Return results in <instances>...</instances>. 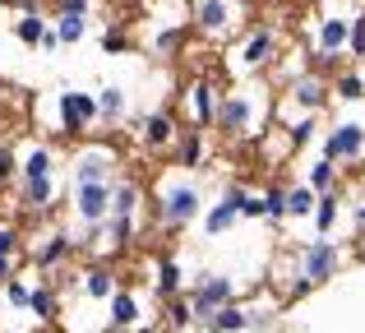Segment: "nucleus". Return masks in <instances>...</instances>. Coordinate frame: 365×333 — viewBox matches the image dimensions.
<instances>
[{"label":"nucleus","mask_w":365,"mask_h":333,"mask_svg":"<svg viewBox=\"0 0 365 333\" xmlns=\"http://www.w3.org/2000/svg\"><path fill=\"white\" fill-rule=\"evenodd\" d=\"M208 208L204 199V185H199L195 176H185V171H176V176H162L158 185H153V222H158V232H185L190 222H199Z\"/></svg>","instance_id":"obj_1"},{"label":"nucleus","mask_w":365,"mask_h":333,"mask_svg":"<svg viewBox=\"0 0 365 333\" xmlns=\"http://www.w3.org/2000/svg\"><path fill=\"white\" fill-rule=\"evenodd\" d=\"M342 264H347L342 241H333V236H310V241H301V250H296V273L287 278V297H305V292L333 282L342 273Z\"/></svg>","instance_id":"obj_2"},{"label":"nucleus","mask_w":365,"mask_h":333,"mask_svg":"<svg viewBox=\"0 0 365 333\" xmlns=\"http://www.w3.org/2000/svg\"><path fill=\"white\" fill-rule=\"evenodd\" d=\"M190 28L208 42H222L245 28V0H190Z\"/></svg>","instance_id":"obj_3"},{"label":"nucleus","mask_w":365,"mask_h":333,"mask_svg":"<svg viewBox=\"0 0 365 333\" xmlns=\"http://www.w3.org/2000/svg\"><path fill=\"white\" fill-rule=\"evenodd\" d=\"M264 116H268V107L259 102V93H255V88H227V93H222V102H217V121H213V130H222L227 139H241V135H250V130H255Z\"/></svg>","instance_id":"obj_4"},{"label":"nucleus","mask_w":365,"mask_h":333,"mask_svg":"<svg viewBox=\"0 0 365 333\" xmlns=\"http://www.w3.org/2000/svg\"><path fill=\"white\" fill-rule=\"evenodd\" d=\"M185 297H190V310H195V329H208L217 310L236 301V278L232 273H199V278H190Z\"/></svg>","instance_id":"obj_5"},{"label":"nucleus","mask_w":365,"mask_h":333,"mask_svg":"<svg viewBox=\"0 0 365 333\" xmlns=\"http://www.w3.org/2000/svg\"><path fill=\"white\" fill-rule=\"evenodd\" d=\"M319 158H329L333 167H356L365 158V121L356 116H342L324 130V144H319Z\"/></svg>","instance_id":"obj_6"},{"label":"nucleus","mask_w":365,"mask_h":333,"mask_svg":"<svg viewBox=\"0 0 365 333\" xmlns=\"http://www.w3.org/2000/svg\"><path fill=\"white\" fill-rule=\"evenodd\" d=\"M98 125V93L88 88H65L56 93V130L65 139H79Z\"/></svg>","instance_id":"obj_7"},{"label":"nucleus","mask_w":365,"mask_h":333,"mask_svg":"<svg viewBox=\"0 0 365 333\" xmlns=\"http://www.w3.org/2000/svg\"><path fill=\"white\" fill-rule=\"evenodd\" d=\"M329 102H333V83L324 79L319 70H301V74H292V83H287L282 116L287 111H296V116H319Z\"/></svg>","instance_id":"obj_8"},{"label":"nucleus","mask_w":365,"mask_h":333,"mask_svg":"<svg viewBox=\"0 0 365 333\" xmlns=\"http://www.w3.org/2000/svg\"><path fill=\"white\" fill-rule=\"evenodd\" d=\"M120 176V158L111 144H83L74 153V167H70V185H111Z\"/></svg>","instance_id":"obj_9"},{"label":"nucleus","mask_w":365,"mask_h":333,"mask_svg":"<svg viewBox=\"0 0 365 333\" xmlns=\"http://www.w3.org/2000/svg\"><path fill=\"white\" fill-rule=\"evenodd\" d=\"M245 195H250V190L241 185V180H227V185H222V195H217L213 204L204 208V217H199V227H204V236H208V241H217V236H227V232H232L236 222H241Z\"/></svg>","instance_id":"obj_10"},{"label":"nucleus","mask_w":365,"mask_h":333,"mask_svg":"<svg viewBox=\"0 0 365 333\" xmlns=\"http://www.w3.org/2000/svg\"><path fill=\"white\" fill-rule=\"evenodd\" d=\"M347 37H351V14H324L314 24V65L310 70H333L338 56H347Z\"/></svg>","instance_id":"obj_11"},{"label":"nucleus","mask_w":365,"mask_h":333,"mask_svg":"<svg viewBox=\"0 0 365 333\" xmlns=\"http://www.w3.org/2000/svg\"><path fill=\"white\" fill-rule=\"evenodd\" d=\"M277 51H282L277 28H250L245 42L236 46V70H241V74H259V70H268V65L277 61Z\"/></svg>","instance_id":"obj_12"},{"label":"nucleus","mask_w":365,"mask_h":333,"mask_svg":"<svg viewBox=\"0 0 365 333\" xmlns=\"http://www.w3.org/2000/svg\"><path fill=\"white\" fill-rule=\"evenodd\" d=\"M180 102H185V116H190V125H195V130H213V121H217V102H222V88H217V79L199 74V79H190V83H185Z\"/></svg>","instance_id":"obj_13"},{"label":"nucleus","mask_w":365,"mask_h":333,"mask_svg":"<svg viewBox=\"0 0 365 333\" xmlns=\"http://www.w3.org/2000/svg\"><path fill=\"white\" fill-rule=\"evenodd\" d=\"M28 255H33V269L42 273V278H51L56 269H65V264L74 260V236L65 232V227H51V232H42L33 241V250H28Z\"/></svg>","instance_id":"obj_14"},{"label":"nucleus","mask_w":365,"mask_h":333,"mask_svg":"<svg viewBox=\"0 0 365 333\" xmlns=\"http://www.w3.org/2000/svg\"><path fill=\"white\" fill-rule=\"evenodd\" d=\"M70 204L79 227H102L111 217V185H70Z\"/></svg>","instance_id":"obj_15"},{"label":"nucleus","mask_w":365,"mask_h":333,"mask_svg":"<svg viewBox=\"0 0 365 333\" xmlns=\"http://www.w3.org/2000/svg\"><path fill=\"white\" fill-rule=\"evenodd\" d=\"M176 139H180V130H176V116H171L167 107L148 111V116L139 121V144L148 148V153H171Z\"/></svg>","instance_id":"obj_16"},{"label":"nucleus","mask_w":365,"mask_h":333,"mask_svg":"<svg viewBox=\"0 0 365 333\" xmlns=\"http://www.w3.org/2000/svg\"><path fill=\"white\" fill-rule=\"evenodd\" d=\"M116 287H120V278H116V269H111L107 260H88L79 269V297L83 301H111Z\"/></svg>","instance_id":"obj_17"},{"label":"nucleus","mask_w":365,"mask_h":333,"mask_svg":"<svg viewBox=\"0 0 365 333\" xmlns=\"http://www.w3.org/2000/svg\"><path fill=\"white\" fill-rule=\"evenodd\" d=\"M61 171V153L51 144H24L19 153V180H51Z\"/></svg>","instance_id":"obj_18"},{"label":"nucleus","mask_w":365,"mask_h":333,"mask_svg":"<svg viewBox=\"0 0 365 333\" xmlns=\"http://www.w3.org/2000/svg\"><path fill=\"white\" fill-rule=\"evenodd\" d=\"M143 324V301L134 287H116V297L107 301V329H139Z\"/></svg>","instance_id":"obj_19"},{"label":"nucleus","mask_w":365,"mask_h":333,"mask_svg":"<svg viewBox=\"0 0 365 333\" xmlns=\"http://www.w3.org/2000/svg\"><path fill=\"white\" fill-rule=\"evenodd\" d=\"M171 163H176V171H199L208 163V139H204V130H180V139H176V148H171Z\"/></svg>","instance_id":"obj_20"},{"label":"nucleus","mask_w":365,"mask_h":333,"mask_svg":"<svg viewBox=\"0 0 365 333\" xmlns=\"http://www.w3.org/2000/svg\"><path fill=\"white\" fill-rule=\"evenodd\" d=\"M125 121H130V93H125L120 83H107V88H98V125L120 130Z\"/></svg>","instance_id":"obj_21"},{"label":"nucleus","mask_w":365,"mask_h":333,"mask_svg":"<svg viewBox=\"0 0 365 333\" xmlns=\"http://www.w3.org/2000/svg\"><path fill=\"white\" fill-rule=\"evenodd\" d=\"M56 199H61V176H51V180H19V208H28V213H51Z\"/></svg>","instance_id":"obj_22"},{"label":"nucleus","mask_w":365,"mask_h":333,"mask_svg":"<svg viewBox=\"0 0 365 333\" xmlns=\"http://www.w3.org/2000/svg\"><path fill=\"white\" fill-rule=\"evenodd\" d=\"M139 208H143V185L130 171H120L111 180V217H139Z\"/></svg>","instance_id":"obj_23"},{"label":"nucleus","mask_w":365,"mask_h":333,"mask_svg":"<svg viewBox=\"0 0 365 333\" xmlns=\"http://www.w3.org/2000/svg\"><path fill=\"white\" fill-rule=\"evenodd\" d=\"M185 287H190V278H185V269H180V260H176V255H162L158 273H153V292H158V301L180 297Z\"/></svg>","instance_id":"obj_24"},{"label":"nucleus","mask_w":365,"mask_h":333,"mask_svg":"<svg viewBox=\"0 0 365 333\" xmlns=\"http://www.w3.org/2000/svg\"><path fill=\"white\" fill-rule=\"evenodd\" d=\"M134 241H139V217H107V222H102V250L120 255V250H130Z\"/></svg>","instance_id":"obj_25"},{"label":"nucleus","mask_w":365,"mask_h":333,"mask_svg":"<svg viewBox=\"0 0 365 333\" xmlns=\"http://www.w3.org/2000/svg\"><path fill=\"white\" fill-rule=\"evenodd\" d=\"M314 204H319V195L305 180H287V222H310Z\"/></svg>","instance_id":"obj_26"},{"label":"nucleus","mask_w":365,"mask_h":333,"mask_svg":"<svg viewBox=\"0 0 365 333\" xmlns=\"http://www.w3.org/2000/svg\"><path fill=\"white\" fill-rule=\"evenodd\" d=\"M185 37H190V24H158V28H153V37H148V46H153V56L171 61V56H180Z\"/></svg>","instance_id":"obj_27"},{"label":"nucleus","mask_w":365,"mask_h":333,"mask_svg":"<svg viewBox=\"0 0 365 333\" xmlns=\"http://www.w3.org/2000/svg\"><path fill=\"white\" fill-rule=\"evenodd\" d=\"M338 217H342V190H333V195H319V204H314V236H333L338 232Z\"/></svg>","instance_id":"obj_28"},{"label":"nucleus","mask_w":365,"mask_h":333,"mask_svg":"<svg viewBox=\"0 0 365 333\" xmlns=\"http://www.w3.org/2000/svg\"><path fill=\"white\" fill-rule=\"evenodd\" d=\"M305 185L314 190V195H333V190H338V167L329 163V158H314L310 167H305Z\"/></svg>","instance_id":"obj_29"},{"label":"nucleus","mask_w":365,"mask_h":333,"mask_svg":"<svg viewBox=\"0 0 365 333\" xmlns=\"http://www.w3.org/2000/svg\"><path fill=\"white\" fill-rule=\"evenodd\" d=\"M162 319H167L171 333H190V329H195V310H190V297H185V292H180V297H171V301H162Z\"/></svg>","instance_id":"obj_30"},{"label":"nucleus","mask_w":365,"mask_h":333,"mask_svg":"<svg viewBox=\"0 0 365 333\" xmlns=\"http://www.w3.org/2000/svg\"><path fill=\"white\" fill-rule=\"evenodd\" d=\"M51 28H56V37H61V46H79L83 37H88V14H56Z\"/></svg>","instance_id":"obj_31"},{"label":"nucleus","mask_w":365,"mask_h":333,"mask_svg":"<svg viewBox=\"0 0 365 333\" xmlns=\"http://www.w3.org/2000/svg\"><path fill=\"white\" fill-rule=\"evenodd\" d=\"M333 98H338V102H351V107L365 102V74L361 70H342L338 79H333Z\"/></svg>","instance_id":"obj_32"},{"label":"nucleus","mask_w":365,"mask_h":333,"mask_svg":"<svg viewBox=\"0 0 365 333\" xmlns=\"http://www.w3.org/2000/svg\"><path fill=\"white\" fill-rule=\"evenodd\" d=\"M56 310H61V292H56L51 282H33V315L42 319V324H51Z\"/></svg>","instance_id":"obj_33"},{"label":"nucleus","mask_w":365,"mask_h":333,"mask_svg":"<svg viewBox=\"0 0 365 333\" xmlns=\"http://www.w3.org/2000/svg\"><path fill=\"white\" fill-rule=\"evenodd\" d=\"M46 28H51V19H46V14H19V19H14V37H19L24 46H37Z\"/></svg>","instance_id":"obj_34"},{"label":"nucleus","mask_w":365,"mask_h":333,"mask_svg":"<svg viewBox=\"0 0 365 333\" xmlns=\"http://www.w3.org/2000/svg\"><path fill=\"white\" fill-rule=\"evenodd\" d=\"M264 222H287V180H273L264 190Z\"/></svg>","instance_id":"obj_35"},{"label":"nucleus","mask_w":365,"mask_h":333,"mask_svg":"<svg viewBox=\"0 0 365 333\" xmlns=\"http://www.w3.org/2000/svg\"><path fill=\"white\" fill-rule=\"evenodd\" d=\"M314 135H319V116H296L292 125H287V139H292V148L314 144Z\"/></svg>","instance_id":"obj_36"},{"label":"nucleus","mask_w":365,"mask_h":333,"mask_svg":"<svg viewBox=\"0 0 365 333\" xmlns=\"http://www.w3.org/2000/svg\"><path fill=\"white\" fill-rule=\"evenodd\" d=\"M0 292H5V301L14 310H33V282H28V278H19V273H14V278H9Z\"/></svg>","instance_id":"obj_37"},{"label":"nucleus","mask_w":365,"mask_h":333,"mask_svg":"<svg viewBox=\"0 0 365 333\" xmlns=\"http://www.w3.org/2000/svg\"><path fill=\"white\" fill-rule=\"evenodd\" d=\"M347 56H356V61H365V9H361V14H351V37H347Z\"/></svg>","instance_id":"obj_38"},{"label":"nucleus","mask_w":365,"mask_h":333,"mask_svg":"<svg viewBox=\"0 0 365 333\" xmlns=\"http://www.w3.org/2000/svg\"><path fill=\"white\" fill-rule=\"evenodd\" d=\"M19 250H24L19 227H0V260H19Z\"/></svg>","instance_id":"obj_39"},{"label":"nucleus","mask_w":365,"mask_h":333,"mask_svg":"<svg viewBox=\"0 0 365 333\" xmlns=\"http://www.w3.org/2000/svg\"><path fill=\"white\" fill-rule=\"evenodd\" d=\"M102 51H107V56L130 51V33H125V28H107V33H102Z\"/></svg>","instance_id":"obj_40"},{"label":"nucleus","mask_w":365,"mask_h":333,"mask_svg":"<svg viewBox=\"0 0 365 333\" xmlns=\"http://www.w3.org/2000/svg\"><path fill=\"white\" fill-rule=\"evenodd\" d=\"M241 222H264V190H250L245 195V208H241Z\"/></svg>","instance_id":"obj_41"},{"label":"nucleus","mask_w":365,"mask_h":333,"mask_svg":"<svg viewBox=\"0 0 365 333\" xmlns=\"http://www.w3.org/2000/svg\"><path fill=\"white\" fill-rule=\"evenodd\" d=\"M56 14H93V0H51Z\"/></svg>","instance_id":"obj_42"},{"label":"nucleus","mask_w":365,"mask_h":333,"mask_svg":"<svg viewBox=\"0 0 365 333\" xmlns=\"http://www.w3.org/2000/svg\"><path fill=\"white\" fill-rule=\"evenodd\" d=\"M14 14H42V0H9Z\"/></svg>","instance_id":"obj_43"},{"label":"nucleus","mask_w":365,"mask_h":333,"mask_svg":"<svg viewBox=\"0 0 365 333\" xmlns=\"http://www.w3.org/2000/svg\"><path fill=\"white\" fill-rule=\"evenodd\" d=\"M37 51H46V56H51V51H61V37H56V28H46V33H42Z\"/></svg>","instance_id":"obj_44"},{"label":"nucleus","mask_w":365,"mask_h":333,"mask_svg":"<svg viewBox=\"0 0 365 333\" xmlns=\"http://www.w3.org/2000/svg\"><path fill=\"white\" fill-rule=\"evenodd\" d=\"M14 273H19V260H0V287H5Z\"/></svg>","instance_id":"obj_45"},{"label":"nucleus","mask_w":365,"mask_h":333,"mask_svg":"<svg viewBox=\"0 0 365 333\" xmlns=\"http://www.w3.org/2000/svg\"><path fill=\"white\" fill-rule=\"evenodd\" d=\"M351 222H356L361 232H365V204H356V208H351Z\"/></svg>","instance_id":"obj_46"},{"label":"nucleus","mask_w":365,"mask_h":333,"mask_svg":"<svg viewBox=\"0 0 365 333\" xmlns=\"http://www.w3.org/2000/svg\"><path fill=\"white\" fill-rule=\"evenodd\" d=\"M111 333H158V329H143L139 324V329H111Z\"/></svg>","instance_id":"obj_47"},{"label":"nucleus","mask_w":365,"mask_h":333,"mask_svg":"<svg viewBox=\"0 0 365 333\" xmlns=\"http://www.w3.org/2000/svg\"><path fill=\"white\" fill-rule=\"evenodd\" d=\"M356 260H365V241H361V245H356Z\"/></svg>","instance_id":"obj_48"},{"label":"nucleus","mask_w":365,"mask_h":333,"mask_svg":"<svg viewBox=\"0 0 365 333\" xmlns=\"http://www.w3.org/2000/svg\"><path fill=\"white\" fill-rule=\"evenodd\" d=\"M5 5H9V0H0V19H5Z\"/></svg>","instance_id":"obj_49"},{"label":"nucleus","mask_w":365,"mask_h":333,"mask_svg":"<svg viewBox=\"0 0 365 333\" xmlns=\"http://www.w3.org/2000/svg\"><path fill=\"white\" fill-rule=\"evenodd\" d=\"M153 5H171V0H153Z\"/></svg>","instance_id":"obj_50"},{"label":"nucleus","mask_w":365,"mask_h":333,"mask_svg":"<svg viewBox=\"0 0 365 333\" xmlns=\"http://www.w3.org/2000/svg\"><path fill=\"white\" fill-rule=\"evenodd\" d=\"M268 333H273V329H268Z\"/></svg>","instance_id":"obj_51"}]
</instances>
